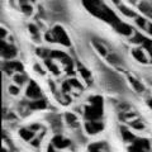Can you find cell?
<instances>
[{"label":"cell","mask_w":152,"mask_h":152,"mask_svg":"<svg viewBox=\"0 0 152 152\" xmlns=\"http://www.w3.org/2000/svg\"><path fill=\"white\" fill-rule=\"evenodd\" d=\"M119 10H121L123 14H124V15H127V17H131V18L136 17V13L133 12V10H131V9L126 8L124 5H119Z\"/></svg>","instance_id":"ffe728a7"},{"label":"cell","mask_w":152,"mask_h":152,"mask_svg":"<svg viewBox=\"0 0 152 152\" xmlns=\"http://www.w3.org/2000/svg\"><path fill=\"white\" fill-rule=\"evenodd\" d=\"M69 83H70L71 85H74V86H75V88H79V89H80V88H81V85H80V83H79V81H76V80H75V79H71V80H70V81H69Z\"/></svg>","instance_id":"4dcf8cb0"},{"label":"cell","mask_w":152,"mask_h":152,"mask_svg":"<svg viewBox=\"0 0 152 152\" xmlns=\"http://www.w3.org/2000/svg\"><path fill=\"white\" fill-rule=\"evenodd\" d=\"M132 55H133V57H134L137 61H140V62H142V64H146L147 62V57L145 56V53L141 50L134 48V50L132 51Z\"/></svg>","instance_id":"30bf717a"},{"label":"cell","mask_w":152,"mask_h":152,"mask_svg":"<svg viewBox=\"0 0 152 152\" xmlns=\"http://www.w3.org/2000/svg\"><path fill=\"white\" fill-rule=\"evenodd\" d=\"M148 105H150V108H151V109H152V99H151V100H150V102H148Z\"/></svg>","instance_id":"74e56055"},{"label":"cell","mask_w":152,"mask_h":152,"mask_svg":"<svg viewBox=\"0 0 152 152\" xmlns=\"http://www.w3.org/2000/svg\"><path fill=\"white\" fill-rule=\"evenodd\" d=\"M1 56L4 57V58H13V57L17 56V50L15 47L12 46V45H7L4 43V42H1Z\"/></svg>","instance_id":"5b68a950"},{"label":"cell","mask_w":152,"mask_h":152,"mask_svg":"<svg viewBox=\"0 0 152 152\" xmlns=\"http://www.w3.org/2000/svg\"><path fill=\"white\" fill-rule=\"evenodd\" d=\"M85 129H86V132L90 133V134H95V133H99L103 129V124L96 121H91L85 124Z\"/></svg>","instance_id":"8992f818"},{"label":"cell","mask_w":152,"mask_h":152,"mask_svg":"<svg viewBox=\"0 0 152 152\" xmlns=\"http://www.w3.org/2000/svg\"><path fill=\"white\" fill-rule=\"evenodd\" d=\"M146 41H147V38H145L141 34V33H137V34H134V37L132 38V42H133V43H137V45H140V43L143 45Z\"/></svg>","instance_id":"ac0fdd59"},{"label":"cell","mask_w":152,"mask_h":152,"mask_svg":"<svg viewBox=\"0 0 152 152\" xmlns=\"http://www.w3.org/2000/svg\"><path fill=\"white\" fill-rule=\"evenodd\" d=\"M84 4L95 17L102 18L109 23H114V26L119 23L115 14H114L110 9H108L105 5H103L102 3H99V1H84Z\"/></svg>","instance_id":"6da1fadb"},{"label":"cell","mask_w":152,"mask_h":152,"mask_svg":"<svg viewBox=\"0 0 152 152\" xmlns=\"http://www.w3.org/2000/svg\"><path fill=\"white\" fill-rule=\"evenodd\" d=\"M108 61L109 62H112L114 65H117V64H121V61H119V57L115 56V55H109L108 56Z\"/></svg>","instance_id":"7402d4cb"},{"label":"cell","mask_w":152,"mask_h":152,"mask_svg":"<svg viewBox=\"0 0 152 152\" xmlns=\"http://www.w3.org/2000/svg\"><path fill=\"white\" fill-rule=\"evenodd\" d=\"M47 152H57V151H56V147L51 143V145L48 146V148H47Z\"/></svg>","instance_id":"d6a6232c"},{"label":"cell","mask_w":152,"mask_h":152,"mask_svg":"<svg viewBox=\"0 0 152 152\" xmlns=\"http://www.w3.org/2000/svg\"><path fill=\"white\" fill-rule=\"evenodd\" d=\"M89 151L90 152H104V151H105V145L102 143V142H98V143H91L89 146Z\"/></svg>","instance_id":"4fadbf2b"},{"label":"cell","mask_w":152,"mask_h":152,"mask_svg":"<svg viewBox=\"0 0 152 152\" xmlns=\"http://www.w3.org/2000/svg\"><path fill=\"white\" fill-rule=\"evenodd\" d=\"M147 29H148V33L152 36V24H148V28H147Z\"/></svg>","instance_id":"8d00e7d4"},{"label":"cell","mask_w":152,"mask_h":152,"mask_svg":"<svg viewBox=\"0 0 152 152\" xmlns=\"http://www.w3.org/2000/svg\"><path fill=\"white\" fill-rule=\"evenodd\" d=\"M52 34H53L55 38V42H58V43L64 45L66 47H70L71 46V42H70V38L67 36V33L65 32V29L60 26H56L52 31Z\"/></svg>","instance_id":"3957f363"},{"label":"cell","mask_w":152,"mask_h":152,"mask_svg":"<svg viewBox=\"0 0 152 152\" xmlns=\"http://www.w3.org/2000/svg\"><path fill=\"white\" fill-rule=\"evenodd\" d=\"M80 72H81L83 77H84L85 80H89V79H90V74H89V71H85L84 69H80Z\"/></svg>","instance_id":"f546056e"},{"label":"cell","mask_w":152,"mask_h":152,"mask_svg":"<svg viewBox=\"0 0 152 152\" xmlns=\"http://www.w3.org/2000/svg\"><path fill=\"white\" fill-rule=\"evenodd\" d=\"M29 29H31V32H32V33H33V34H34L36 37L38 36V31H37V28H36L34 26H33V24H31V26H29Z\"/></svg>","instance_id":"1f68e13d"},{"label":"cell","mask_w":152,"mask_h":152,"mask_svg":"<svg viewBox=\"0 0 152 152\" xmlns=\"http://www.w3.org/2000/svg\"><path fill=\"white\" fill-rule=\"evenodd\" d=\"M51 56L53 57V58H56V57H57V58H62V60L66 57V55L64 53V52H60V51H53V52H51Z\"/></svg>","instance_id":"d4e9b609"},{"label":"cell","mask_w":152,"mask_h":152,"mask_svg":"<svg viewBox=\"0 0 152 152\" xmlns=\"http://www.w3.org/2000/svg\"><path fill=\"white\" fill-rule=\"evenodd\" d=\"M95 48H96L100 53L103 55V56H107V50L104 48V47L102 46V45H99V43H95Z\"/></svg>","instance_id":"4316f807"},{"label":"cell","mask_w":152,"mask_h":152,"mask_svg":"<svg viewBox=\"0 0 152 152\" xmlns=\"http://www.w3.org/2000/svg\"><path fill=\"white\" fill-rule=\"evenodd\" d=\"M52 145H53L56 148H60V150H64V148H67L70 146V141L64 138L61 136H55L52 138Z\"/></svg>","instance_id":"52a82bcc"},{"label":"cell","mask_w":152,"mask_h":152,"mask_svg":"<svg viewBox=\"0 0 152 152\" xmlns=\"http://www.w3.org/2000/svg\"><path fill=\"white\" fill-rule=\"evenodd\" d=\"M129 81L132 83V85H133V88H134V90H136V91L141 93V91H143V90H145L143 85H142L140 81H136V80L133 79V77H129Z\"/></svg>","instance_id":"e0dca14e"},{"label":"cell","mask_w":152,"mask_h":152,"mask_svg":"<svg viewBox=\"0 0 152 152\" xmlns=\"http://www.w3.org/2000/svg\"><path fill=\"white\" fill-rule=\"evenodd\" d=\"M114 27H115V29L123 36H131L132 32H133L132 28L128 24H124V23H118V24H115Z\"/></svg>","instance_id":"ba28073f"},{"label":"cell","mask_w":152,"mask_h":152,"mask_svg":"<svg viewBox=\"0 0 152 152\" xmlns=\"http://www.w3.org/2000/svg\"><path fill=\"white\" fill-rule=\"evenodd\" d=\"M19 136L24 141H31L33 137H34V132H32L31 129H27V128H22V129L19 131Z\"/></svg>","instance_id":"8fae6325"},{"label":"cell","mask_w":152,"mask_h":152,"mask_svg":"<svg viewBox=\"0 0 152 152\" xmlns=\"http://www.w3.org/2000/svg\"><path fill=\"white\" fill-rule=\"evenodd\" d=\"M134 145L141 147V148L146 150V151L150 150V142L147 141V140H137V141H134Z\"/></svg>","instance_id":"2e32d148"},{"label":"cell","mask_w":152,"mask_h":152,"mask_svg":"<svg viewBox=\"0 0 152 152\" xmlns=\"http://www.w3.org/2000/svg\"><path fill=\"white\" fill-rule=\"evenodd\" d=\"M122 137H123V140H124L126 142H132V141L136 140L134 134L131 133L127 129V128H122Z\"/></svg>","instance_id":"9a60e30c"},{"label":"cell","mask_w":152,"mask_h":152,"mask_svg":"<svg viewBox=\"0 0 152 152\" xmlns=\"http://www.w3.org/2000/svg\"><path fill=\"white\" fill-rule=\"evenodd\" d=\"M26 76L24 75H15V76H14V80H15V83L18 84V85H22L23 83H24L26 81Z\"/></svg>","instance_id":"cb8c5ba5"},{"label":"cell","mask_w":152,"mask_h":152,"mask_svg":"<svg viewBox=\"0 0 152 152\" xmlns=\"http://www.w3.org/2000/svg\"><path fill=\"white\" fill-rule=\"evenodd\" d=\"M65 119L69 124H75V123L77 124V118H76V115H74V114H71V113L65 114Z\"/></svg>","instance_id":"d6986e66"},{"label":"cell","mask_w":152,"mask_h":152,"mask_svg":"<svg viewBox=\"0 0 152 152\" xmlns=\"http://www.w3.org/2000/svg\"><path fill=\"white\" fill-rule=\"evenodd\" d=\"M5 66V70L8 71V72H10V71H23V66L20 62H15V61H13V62H8Z\"/></svg>","instance_id":"9c48e42d"},{"label":"cell","mask_w":152,"mask_h":152,"mask_svg":"<svg viewBox=\"0 0 152 152\" xmlns=\"http://www.w3.org/2000/svg\"><path fill=\"white\" fill-rule=\"evenodd\" d=\"M31 109H36V110H38V109H45L47 107V103L45 99H39V100H34L33 103H31Z\"/></svg>","instance_id":"5bb4252c"},{"label":"cell","mask_w":152,"mask_h":152,"mask_svg":"<svg viewBox=\"0 0 152 152\" xmlns=\"http://www.w3.org/2000/svg\"><path fill=\"white\" fill-rule=\"evenodd\" d=\"M39 142H41V138H38V140H36V141H33L32 143H33V146L38 147V146H39Z\"/></svg>","instance_id":"e575fe53"},{"label":"cell","mask_w":152,"mask_h":152,"mask_svg":"<svg viewBox=\"0 0 152 152\" xmlns=\"http://www.w3.org/2000/svg\"><path fill=\"white\" fill-rule=\"evenodd\" d=\"M103 114V99L100 96H93L90 99V105L85 107V118L89 122L96 121Z\"/></svg>","instance_id":"7a4b0ae2"},{"label":"cell","mask_w":152,"mask_h":152,"mask_svg":"<svg viewBox=\"0 0 152 152\" xmlns=\"http://www.w3.org/2000/svg\"><path fill=\"white\" fill-rule=\"evenodd\" d=\"M0 33H1V38H4V37H5V34H7V32L4 31L3 28H1V29H0Z\"/></svg>","instance_id":"d590c367"},{"label":"cell","mask_w":152,"mask_h":152,"mask_svg":"<svg viewBox=\"0 0 152 152\" xmlns=\"http://www.w3.org/2000/svg\"><path fill=\"white\" fill-rule=\"evenodd\" d=\"M29 129H31L32 132H34V129H36V131H38V129H39V124H32Z\"/></svg>","instance_id":"836d02e7"},{"label":"cell","mask_w":152,"mask_h":152,"mask_svg":"<svg viewBox=\"0 0 152 152\" xmlns=\"http://www.w3.org/2000/svg\"><path fill=\"white\" fill-rule=\"evenodd\" d=\"M140 10L143 14H146V15H148V17L152 18V5H151V4H148V3H141L140 4Z\"/></svg>","instance_id":"7c38bea8"},{"label":"cell","mask_w":152,"mask_h":152,"mask_svg":"<svg viewBox=\"0 0 152 152\" xmlns=\"http://www.w3.org/2000/svg\"><path fill=\"white\" fill-rule=\"evenodd\" d=\"M136 23H137V26H138L140 28H142V29H147V22H146V19L143 18H141V17H137L136 19Z\"/></svg>","instance_id":"44dd1931"},{"label":"cell","mask_w":152,"mask_h":152,"mask_svg":"<svg viewBox=\"0 0 152 152\" xmlns=\"http://www.w3.org/2000/svg\"><path fill=\"white\" fill-rule=\"evenodd\" d=\"M129 152H147L146 150H143V148H141V147H138V146H136V145H133L131 148H129Z\"/></svg>","instance_id":"f1b7e54d"},{"label":"cell","mask_w":152,"mask_h":152,"mask_svg":"<svg viewBox=\"0 0 152 152\" xmlns=\"http://www.w3.org/2000/svg\"><path fill=\"white\" fill-rule=\"evenodd\" d=\"M22 10L23 12H24L26 14H27V15H29V14L32 13V7L29 5V4H24V3H22Z\"/></svg>","instance_id":"603a6c76"},{"label":"cell","mask_w":152,"mask_h":152,"mask_svg":"<svg viewBox=\"0 0 152 152\" xmlns=\"http://www.w3.org/2000/svg\"><path fill=\"white\" fill-rule=\"evenodd\" d=\"M131 126L134 128V129H137V131H142V129L145 128L143 123H141V122H132V123H131Z\"/></svg>","instance_id":"484cf974"},{"label":"cell","mask_w":152,"mask_h":152,"mask_svg":"<svg viewBox=\"0 0 152 152\" xmlns=\"http://www.w3.org/2000/svg\"><path fill=\"white\" fill-rule=\"evenodd\" d=\"M9 93L12 95H17L19 93V88L15 86V85H10V86H9Z\"/></svg>","instance_id":"83f0119b"},{"label":"cell","mask_w":152,"mask_h":152,"mask_svg":"<svg viewBox=\"0 0 152 152\" xmlns=\"http://www.w3.org/2000/svg\"><path fill=\"white\" fill-rule=\"evenodd\" d=\"M27 96L28 98H31V99H34V100H39L41 98V89L39 86H38V84H36L34 81H29V85H28V88H27Z\"/></svg>","instance_id":"277c9868"}]
</instances>
